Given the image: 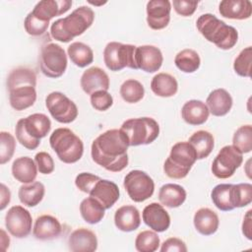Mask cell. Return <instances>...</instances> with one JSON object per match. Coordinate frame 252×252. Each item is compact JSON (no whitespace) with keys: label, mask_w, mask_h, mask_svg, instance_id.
<instances>
[{"label":"cell","mask_w":252,"mask_h":252,"mask_svg":"<svg viewBox=\"0 0 252 252\" xmlns=\"http://www.w3.org/2000/svg\"><path fill=\"white\" fill-rule=\"evenodd\" d=\"M129 142L121 129H110L96 137L91 149L93 160L111 172L123 170L129 162Z\"/></svg>","instance_id":"obj_1"},{"label":"cell","mask_w":252,"mask_h":252,"mask_svg":"<svg viewBox=\"0 0 252 252\" xmlns=\"http://www.w3.org/2000/svg\"><path fill=\"white\" fill-rule=\"evenodd\" d=\"M94 12L88 6H80L70 15L52 23L50 34L60 42H69L83 34L94 23Z\"/></svg>","instance_id":"obj_2"},{"label":"cell","mask_w":252,"mask_h":252,"mask_svg":"<svg viewBox=\"0 0 252 252\" xmlns=\"http://www.w3.org/2000/svg\"><path fill=\"white\" fill-rule=\"evenodd\" d=\"M196 28L208 41L223 50L231 49L238 40L235 28L226 25L210 13L203 14L197 19Z\"/></svg>","instance_id":"obj_3"},{"label":"cell","mask_w":252,"mask_h":252,"mask_svg":"<svg viewBox=\"0 0 252 252\" xmlns=\"http://www.w3.org/2000/svg\"><path fill=\"white\" fill-rule=\"evenodd\" d=\"M49 144L64 163H75L83 157V141L69 128L55 129L50 135Z\"/></svg>","instance_id":"obj_4"},{"label":"cell","mask_w":252,"mask_h":252,"mask_svg":"<svg viewBox=\"0 0 252 252\" xmlns=\"http://www.w3.org/2000/svg\"><path fill=\"white\" fill-rule=\"evenodd\" d=\"M196 160L197 155L193 146L189 142H178L172 146L163 163V171L169 178L182 179L187 176Z\"/></svg>","instance_id":"obj_5"},{"label":"cell","mask_w":252,"mask_h":252,"mask_svg":"<svg viewBox=\"0 0 252 252\" xmlns=\"http://www.w3.org/2000/svg\"><path fill=\"white\" fill-rule=\"evenodd\" d=\"M120 129L126 135L130 147L149 145L159 134L158 123L152 117L128 119L122 123Z\"/></svg>","instance_id":"obj_6"},{"label":"cell","mask_w":252,"mask_h":252,"mask_svg":"<svg viewBox=\"0 0 252 252\" xmlns=\"http://www.w3.org/2000/svg\"><path fill=\"white\" fill-rule=\"evenodd\" d=\"M136 48L133 44H124L117 41L108 42L103 50V61L110 71H120L125 67L137 70Z\"/></svg>","instance_id":"obj_7"},{"label":"cell","mask_w":252,"mask_h":252,"mask_svg":"<svg viewBox=\"0 0 252 252\" xmlns=\"http://www.w3.org/2000/svg\"><path fill=\"white\" fill-rule=\"evenodd\" d=\"M67 55L65 50L54 42L42 46L39 56V67L42 74L48 78L61 77L67 68Z\"/></svg>","instance_id":"obj_8"},{"label":"cell","mask_w":252,"mask_h":252,"mask_svg":"<svg viewBox=\"0 0 252 252\" xmlns=\"http://www.w3.org/2000/svg\"><path fill=\"white\" fill-rule=\"evenodd\" d=\"M123 185L130 199L136 203L146 201L155 191V182L152 177L139 169L129 171L124 177Z\"/></svg>","instance_id":"obj_9"},{"label":"cell","mask_w":252,"mask_h":252,"mask_svg":"<svg viewBox=\"0 0 252 252\" xmlns=\"http://www.w3.org/2000/svg\"><path fill=\"white\" fill-rule=\"evenodd\" d=\"M243 161V154H241L233 146H224L213 160L211 170L213 174L220 179L231 177L235 170Z\"/></svg>","instance_id":"obj_10"},{"label":"cell","mask_w":252,"mask_h":252,"mask_svg":"<svg viewBox=\"0 0 252 252\" xmlns=\"http://www.w3.org/2000/svg\"><path fill=\"white\" fill-rule=\"evenodd\" d=\"M45 105L50 115L59 123L69 124L78 116L76 103L63 93L52 92L45 98Z\"/></svg>","instance_id":"obj_11"},{"label":"cell","mask_w":252,"mask_h":252,"mask_svg":"<svg viewBox=\"0 0 252 252\" xmlns=\"http://www.w3.org/2000/svg\"><path fill=\"white\" fill-rule=\"evenodd\" d=\"M5 225L12 236L16 238L27 237L32 231V215L22 206H13L5 216Z\"/></svg>","instance_id":"obj_12"},{"label":"cell","mask_w":252,"mask_h":252,"mask_svg":"<svg viewBox=\"0 0 252 252\" xmlns=\"http://www.w3.org/2000/svg\"><path fill=\"white\" fill-rule=\"evenodd\" d=\"M171 3L168 0H151L147 3V23L156 31L167 27L170 21Z\"/></svg>","instance_id":"obj_13"},{"label":"cell","mask_w":252,"mask_h":252,"mask_svg":"<svg viewBox=\"0 0 252 252\" xmlns=\"http://www.w3.org/2000/svg\"><path fill=\"white\" fill-rule=\"evenodd\" d=\"M135 59L138 69L147 73L157 72L163 62V56L160 49L155 45L137 46Z\"/></svg>","instance_id":"obj_14"},{"label":"cell","mask_w":252,"mask_h":252,"mask_svg":"<svg viewBox=\"0 0 252 252\" xmlns=\"http://www.w3.org/2000/svg\"><path fill=\"white\" fill-rule=\"evenodd\" d=\"M144 222L156 232H163L170 225V217L167 211L158 203L147 205L142 213Z\"/></svg>","instance_id":"obj_15"},{"label":"cell","mask_w":252,"mask_h":252,"mask_svg":"<svg viewBox=\"0 0 252 252\" xmlns=\"http://www.w3.org/2000/svg\"><path fill=\"white\" fill-rule=\"evenodd\" d=\"M72 6L69 0H42L36 3L31 12L35 18L49 23L51 19L66 13Z\"/></svg>","instance_id":"obj_16"},{"label":"cell","mask_w":252,"mask_h":252,"mask_svg":"<svg viewBox=\"0 0 252 252\" xmlns=\"http://www.w3.org/2000/svg\"><path fill=\"white\" fill-rule=\"evenodd\" d=\"M89 194L91 197L96 199L105 210L110 209L118 201L120 196L119 188L116 183L101 178L94 183Z\"/></svg>","instance_id":"obj_17"},{"label":"cell","mask_w":252,"mask_h":252,"mask_svg":"<svg viewBox=\"0 0 252 252\" xmlns=\"http://www.w3.org/2000/svg\"><path fill=\"white\" fill-rule=\"evenodd\" d=\"M80 83L83 91L88 94L109 89L108 75L99 67L94 66L84 71Z\"/></svg>","instance_id":"obj_18"},{"label":"cell","mask_w":252,"mask_h":252,"mask_svg":"<svg viewBox=\"0 0 252 252\" xmlns=\"http://www.w3.org/2000/svg\"><path fill=\"white\" fill-rule=\"evenodd\" d=\"M68 247L73 252H94L97 249L96 235L88 228H77L69 235Z\"/></svg>","instance_id":"obj_19"},{"label":"cell","mask_w":252,"mask_h":252,"mask_svg":"<svg viewBox=\"0 0 252 252\" xmlns=\"http://www.w3.org/2000/svg\"><path fill=\"white\" fill-rule=\"evenodd\" d=\"M61 232V223L56 218L50 215H42L36 218L32 227V234L38 240H51L57 238Z\"/></svg>","instance_id":"obj_20"},{"label":"cell","mask_w":252,"mask_h":252,"mask_svg":"<svg viewBox=\"0 0 252 252\" xmlns=\"http://www.w3.org/2000/svg\"><path fill=\"white\" fill-rule=\"evenodd\" d=\"M220 16L231 20H246L251 17L252 3L249 0H222L219 5Z\"/></svg>","instance_id":"obj_21"},{"label":"cell","mask_w":252,"mask_h":252,"mask_svg":"<svg viewBox=\"0 0 252 252\" xmlns=\"http://www.w3.org/2000/svg\"><path fill=\"white\" fill-rule=\"evenodd\" d=\"M115 226L124 232L136 230L141 224V217L138 209L132 205H125L116 210L114 214Z\"/></svg>","instance_id":"obj_22"},{"label":"cell","mask_w":252,"mask_h":252,"mask_svg":"<svg viewBox=\"0 0 252 252\" xmlns=\"http://www.w3.org/2000/svg\"><path fill=\"white\" fill-rule=\"evenodd\" d=\"M232 97L224 89H216L207 97L206 105L214 116H224L232 107Z\"/></svg>","instance_id":"obj_23"},{"label":"cell","mask_w":252,"mask_h":252,"mask_svg":"<svg viewBox=\"0 0 252 252\" xmlns=\"http://www.w3.org/2000/svg\"><path fill=\"white\" fill-rule=\"evenodd\" d=\"M210 111L205 102L198 99L186 101L181 108L183 120L190 125L198 126L204 124L209 118Z\"/></svg>","instance_id":"obj_24"},{"label":"cell","mask_w":252,"mask_h":252,"mask_svg":"<svg viewBox=\"0 0 252 252\" xmlns=\"http://www.w3.org/2000/svg\"><path fill=\"white\" fill-rule=\"evenodd\" d=\"M21 121L29 135L37 141L44 138L51 129V121L43 113L31 114L26 118H22Z\"/></svg>","instance_id":"obj_25"},{"label":"cell","mask_w":252,"mask_h":252,"mask_svg":"<svg viewBox=\"0 0 252 252\" xmlns=\"http://www.w3.org/2000/svg\"><path fill=\"white\" fill-rule=\"evenodd\" d=\"M193 222L196 230L205 236L214 234L220 224L218 215L209 208L199 209L193 218Z\"/></svg>","instance_id":"obj_26"},{"label":"cell","mask_w":252,"mask_h":252,"mask_svg":"<svg viewBox=\"0 0 252 252\" xmlns=\"http://www.w3.org/2000/svg\"><path fill=\"white\" fill-rule=\"evenodd\" d=\"M36 100L35 87L22 86L9 91V101L13 109L25 110L33 105Z\"/></svg>","instance_id":"obj_27"},{"label":"cell","mask_w":252,"mask_h":252,"mask_svg":"<svg viewBox=\"0 0 252 252\" xmlns=\"http://www.w3.org/2000/svg\"><path fill=\"white\" fill-rule=\"evenodd\" d=\"M12 175L16 180L24 184L33 182L37 175L35 161L30 157L16 158L12 164Z\"/></svg>","instance_id":"obj_28"},{"label":"cell","mask_w":252,"mask_h":252,"mask_svg":"<svg viewBox=\"0 0 252 252\" xmlns=\"http://www.w3.org/2000/svg\"><path fill=\"white\" fill-rule=\"evenodd\" d=\"M186 191L179 185L167 183L162 185L158 191V200L161 205L168 208H178L186 200Z\"/></svg>","instance_id":"obj_29"},{"label":"cell","mask_w":252,"mask_h":252,"mask_svg":"<svg viewBox=\"0 0 252 252\" xmlns=\"http://www.w3.org/2000/svg\"><path fill=\"white\" fill-rule=\"evenodd\" d=\"M151 90L158 96L170 97L177 93L178 83L170 74L158 73L152 79Z\"/></svg>","instance_id":"obj_30"},{"label":"cell","mask_w":252,"mask_h":252,"mask_svg":"<svg viewBox=\"0 0 252 252\" xmlns=\"http://www.w3.org/2000/svg\"><path fill=\"white\" fill-rule=\"evenodd\" d=\"M44 193V185L39 181H33L32 183L23 184L19 188L18 196L23 205L27 207H35L42 201Z\"/></svg>","instance_id":"obj_31"},{"label":"cell","mask_w":252,"mask_h":252,"mask_svg":"<svg viewBox=\"0 0 252 252\" xmlns=\"http://www.w3.org/2000/svg\"><path fill=\"white\" fill-rule=\"evenodd\" d=\"M80 213L84 220L90 224H96L105 215V208L94 198H85L80 204Z\"/></svg>","instance_id":"obj_32"},{"label":"cell","mask_w":252,"mask_h":252,"mask_svg":"<svg viewBox=\"0 0 252 252\" xmlns=\"http://www.w3.org/2000/svg\"><path fill=\"white\" fill-rule=\"evenodd\" d=\"M188 142L193 146L197 155V159H203L209 157L215 146L214 136L205 130L195 132L189 138Z\"/></svg>","instance_id":"obj_33"},{"label":"cell","mask_w":252,"mask_h":252,"mask_svg":"<svg viewBox=\"0 0 252 252\" xmlns=\"http://www.w3.org/2000/svg\"><path fill=\"white\" fill-rule=\"evenodd\" d=\"M67 53L70 60L80 68L87 67L94 61V52L92 48L81 41L72 42L68 46Z\"/></svg>","instance_id":"obj_34"},{"label":"cell","mask_w":252,"mask_h":252,"mask_svg":"<svg viewBox=\"0 0 252 252\" xmlns=\"http://www.w3.org/2000/svg\"><path fill=\"white\" fill-rule=\"evenodd\" d=\"M22 86H36V75L32 69L26 67H18L12 70L8 75V91Z\"/></svg>","instance_id":"obj_35"},{"label":"cell","mask_w":252,"mask_h":252,"mask_svg":"<svg viewBox=\"0 0 252 252\" xmlns=\"http://www.w3.org/2000/svg\"><path fill=\"white\" fill-rule=\"evenodd\" d=\"M175 66L184 73H194L201 65V59L197 51L186 48L179 51L174 58Z\"/></svg>","instance_id":"obj_36"},{"label":"cell","mask_w":252,"mask_h":252,"mask_svg":"<svg viewBox=\"0 0 252 252\" xmlns=\"http://www.w3.org/2000/svg\"><path fill=\"white\" fill-rule=\"evenodd\" d=\"M232 184H219L215 186L211 192V198L214 205L220 211L228 212L234 209L231 202Z\"/></svg>","instance_id":"obj_37"},{"label":"cell","mask_w":252,"mask_h":252,"mask_svg":"<svg viewBox=\"0 0 252 252\" xmlns=\"http://www.w3.org/2000/svg\"><path fill=\"white\" fill-rule=\"evenodd\" d=\"M119 93L124 101L128 103H136L144 97L145 89L139 81L128 79L120 86Z\"/></svg>","instance_id":"obj_38"},{"label":"cell","mask_w":252,"mask_h":252,"mask_svg":"<svg viewBox=\"0 0 252 252\" xmlns=\"http://www.w3.org/2000/svg\"><path fill=\"white\" fill-rule=\"evenodd\" d=\"M160 240L155 230H143L136 236L135 248L139 252H154L159 247Z\"/></svg>","instance_id":"obj_39"},{"label":"cell","mask_w":252,"mask_h":252,"mask_svg":"<svg viewBox=\"0 0 252 252\" xmlns=\"http://www.w3.org/2000/svg\"><path fill=\"white\" fill-rule=\"evenodd\" d=\"M232 146L241 154L250 153L252 150V126L250 124L240 126L233 134Z\"/></svg>","instance_id":"obj_40"},{"label":"cell","mask_w":252,"mask_h":252,"mask_svg":"<svg viewBox=\"0 0 252 252\" xmlns=\"http://www.w3.org/2000/svg\"><path fill=\"white\" fill-rule=\"evenodd\" d=\"M231 202L235 208H243L252 202V185L250 183L232 184Z\"/></svg>","instance_id":"obj_41"},{"label":"cell","mask_w":252,"mask_h":252,"mask_svg":"<svg viewBox=\"0 0 252 252\" xmlns=\"http://www.w3.org/2000/svg\"><path fill=\"white\" fill-rule=\"evenodd\" d=\"M251 61H252V48L247 46L240 51L233 63L234 72L240 77L249 78L251 75Z\"/></svg>","instance_id":"obj_42"},{"label":"cell","mask_w":252,"mask_h":252,"mask_svg":"<svg viewBox=\"0 0 252 252\" xmlns=\"http://www.w3.org/2000/svg\"><path fill=\"white\" fill-rule=\"evenodd\" d=\"M16 140L14 136L6 131L0 133V163L5 164L8 162L15 152Z\"/></svg>","instance_id":"obj_43"},{"label":"cell","mask_w":252,"mask_h":252,"mask_svg":"<svg viewBox=\"0 0 252 252\" xmlns=\"http://www.w3.org/2000/svg\"><path fill=\"white\" fill-rule=\"evenodd\" d=\"M48 26H49V23L38 20L31 12L28 14V16L25 18V21H24V27L26 32L32 36L43 34L46 32Z\"/></svg>","instance_id":"obj_44"},{"label":"cell","mask_w":252,"mask_h":252,"mask_svg":"<svg viewBox=\"0 0 252 252\" xmlns=\"http://www.w3.org/2000/svg\"><path fill=\"white\" fill-rule=\"evenodd\" d=\"M92 106L98 111H105L113 104V97L107 91H97L91 94Z\"/></svg>","instance_id":"obj_45"},{"label":"cell","mask_w":252,"mask_h":252,"mask_svg":"<svg viewBox=\"0 0 252 252\" xmlns=\"http://www.w3.org/2000/svg\"><path fill=\"white\" fill-rule=\"evenodd\" d=\"M15 133H16V138L18 142L28 150H35L40 144V141L34 140L29 135V133L25 130L21 119L16 124Z\"/></svg>","instance_id":"obj_46"},{"label":"cell","mask_w":252,"mask_h":252,"mask_svg":"<svg viewBox=\"0 0 252 252\" xmlns=\"http://www.w3.org/2000/svg\"><path fill=\"white\" fill-rule=\"evenodd\" d=\"M100 177L97 175H94L90 172H81L76 176L75 179V185L79 190H81L84 193L89 194L92 188L94 187V183L99 180Z\"/></svg>","instance_id":"obj_47"},{"label":"cell","mask_w":252,"mask_h":252,"mask_svg":"<svg viewBox=\"0 0 252 252\" xmlns=\"http://www.w3.org/2000/svg\"><path fill=\"white\" fill-rule=\"evenodd\" d=\"M34 161L37 170L42 174H50L54 170V161L52 157L46 152H39L34 156Z\"/></svg>","instance_id":"obj_48"},{"label":"cell","mask_w":252,"mask_h":252,"mask_svg":"<svg viewBox=\"0 0 252 252\" xmlns=\"http://www.w3.org/2000/svg\"><path fill=\"white\" fill-rule=\"evenodd\" d=\"M198 1L189 0H173L172 5L175 12L183 17H189L194 14L198 6Z\"/></svg>","instance_id":"obj_49"},{"label":"cell","mask_w":252,"mask_h":252,"mask_svg":"<svg viewBox=\"0 0 252 252\" xmlns=\"http://www.w3.org/2000/svg\"><path fill=\"white\" fill-rule=\"evenodd\" d=\"M161 252L167 251H178V252H186L187 246L183 240L177 237L167 238L160 246Z\"/></svg>","instance_id":"obj_50"},{"label":"cell","mask_w":252,"mask_h":252,"mask_svg":"<svg viewBox=\"0 0 252 252\" xmlns=\"http://www.w3.org/2000/svg\"><path fill=\"white\" fill-rule=\"evenodd\" d=\"M252 210H249L244 216L242 222V233L248 239H252V218H251Z\"/></svg>","instance_id":"obj_51"},{"label":"cell","mask_w":252,"mask_h":252,"mask_svg":"<svg viewBox=\"0 0 252 252\" xmlns=\"http://www.w3.org/2000/svg\"><path fill=\"white\" fill-rule=\"evenodd\" d=\"M11 201V192L9 188L1 183L0 185V210L3 211Z\"/></svg>","instance_id":"obj_52"},{"label":"cell","mask_w":252,"mask_h":252,"mask_svg":"<svg viewBox=\"0 0 252 252\" xmlns=\"http://www.w3.org/2000/svg\"><path fill=\"white\" fill-rule=\"evenodd\" d=\"M0 243H1V250L2 251H6L7 248L9 247V245H10V238H9V236H7L4 229H1Z\"/></svg>","instance_id":"obj_53"},{"label":"cell","mask_w":252,"mask_h":252,"mask_svg":"<svg viewBox=\"0 0 252 252\" xmlns=\"http://www.w3.org/2000/svg\"><path fill=\"white\" fill-rule=\"evenodd\" d=\"M89 3H90V4H92V5H94V6H100V5H103V4H105L106 2H99V3H96V2H92V1H89Z\"/></svg>","instance_id":"obj_54"}]
</instances>
